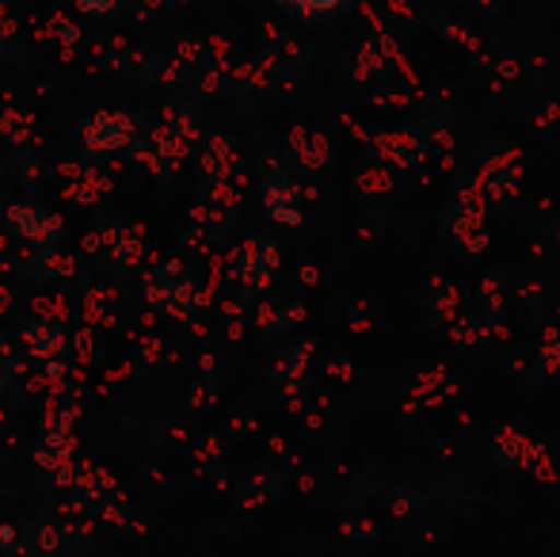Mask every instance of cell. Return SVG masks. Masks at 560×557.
<instances>
[{"instance_id": "cell-1", "label": "cell", "mask_w": 560, "mask_h": 557, "mask_svg": "<svg viewBox=\"0 0 560 557\" xmlns=\"http://www.w3.org/2000/svg\"><path fill=\"white\" fill-rule=\"evenodd\" d=\"M480 202H485V192H480V187H469V192L457 195V199L443 210L446 233L462 237L469 248H480V245H485V237L477 233V230H480Z\"/></svg>"}, {"instance_id": "cell-2", "label": "cell", "mask_w": 560, "mask_h": 557, "mask_svg": "<svg viewBox=\"0 0 560 557\" xmlns=\"http://www.w3.org/2000/svg\"><path fill=\"white\" fill-rule=\"evenodd\" d=\"M495 459L503 462V469H523V466H530L538 454H534V446L526 443L518 431H500V439H495Z\"/></svg>"}, {"instance_id": "cell-3", "label": "cell", "mask_w": 560, "mask_h": 557, "mask_svg": "<svg viewBox=\"0 0 560 557\" xmlns=\"http://www.w3.org/2000/svg\"><path fill=\"white\" fill-rule=\"evenodd\" d=\"M374 149L385 156V161L400 164V169H408V164L420 161V141L412 135H385V138H374Z\"/></svg>"}, {"instance_id": "cell-4", "label": "cell", "mask_w": 560, "mask_h": 557, "mask_svg": "<svg viewBox=\"0 0 560 557\" xmlns=\"http://www.w3.org/2000/svg\"><path fill=\"white\" fill-rule=\"evenodd\" d=\"M515 176H518V169L511 164V172H508V164H488L485 169V176H480V192L485 195H492V199H508L511 192H515Z\"/></svg>"}, {"instance_id": "cell-5", "label": "cell", "mask_w": 560, "mask_h": 557, "mask_svg": "<svg viewBox=\"0 0 560 557\" xmlns=\"http://www.w3.org/2000/svg\"><path fill=\"white\" fill-rule=\"evenodd\" d=\"M457 302H462V294L457 290H446V287H435L428 298V310L435 313V317H457Z\"/></svg>"}, {"instance_id": "cell-6", "label": "cell", "mask_w": 560, "mask_h": 557, "mask_svg": "<svg viewBox=\"0 0 560 557\" xmlns=\"http://www.w3.org/2000/svg\"><path fill=\"white\" fill-rule=\"evenodd\" d=\"M287 4L302 15H325V12H339L347 0H287Z\"/></svg>"}, {"instance_id": "cell-7", "label": "cell", "mask_w": 560, "mask_h": 557, "mask_svg": "<svg viewBox=\"0 0 560 557\" xmlns=\"http://www.w3.org/2000/svg\"><path fill=\"white\" fill-rule=\"evenodd\" d=\"M541 363H546V371H560V340H549L541 348Z\"/></svg>"}]
</instances>
